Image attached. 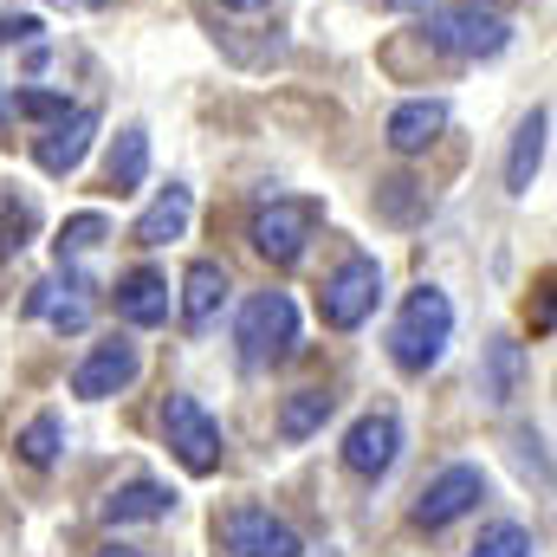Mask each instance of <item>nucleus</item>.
<instances>
[{"instance_id": "obj_1", "label": "nucleus", "mask_w": 557, "mask_h": 557, "mask_svg": "<svg viewBox=\"0 0 557 557\" xmlns=\"http://www.w3.org/2000/svg\"><path fill=\"white\" fill-rule=\"evenodd\" d=\"M447 337H454V305H447V292H441V285H416L409 305H403V318H396V331H389L396 370H403V376H428V370L441 363Z\"/></svg>"}, {"instance_id": "obj_14", "label": "nucleus", "mask_w": 557, "mask_h": 557, "mask_svg": "<svg viewBox=\"0 0 557 557\" xmlns=\"http://www.w3.org/2000/svg\"><path fill=\"white\" fill-rule=\"evenodd\" d=\"M188 214H195V195L182 188V182H169L149 208H143V221H137V247H169V240H182L188 234Z\"/></svg>"}, {"instance_id": "obj_21", "label": "nucleus", "mask_w": 557, "mask_h": 557, "mask_svg": "<svg viewBox=\"0 0 557 557\" xmlns=\"http://www.w3.org/2000/svg\"><path fill=\"white\" fill-rule=\"evenodd\" d=\"M13 447H20V460H26V467H52V460H59V447H65V428H59V416H33L26 428H20V441H13Z\"/></svg>"}, {"instance_id": "obj_12", "label": "nucleus", "mask_w": 557, "mask_h": 557, "mask_svg": "<svg viewBox=\"0 0 557 557\" xmlns=\"http://www.w3.org/2000/svg\"><path fill=\"white\" fill-rule=\"evenodd\" d=\"M441 131H447V104H441V98H409V104H396L389 124H383V137H389L396 156H421Z\"/></svg>"}, {"instance_id": "obj_30", "label": "nucleus", "mask_w": 557, "mask_h": 557, "mask_svg": "<svg viewBox=\"0 0 557 557\" xmlns=\"http://www.w3.org/2000/svg\"><path fill=\"white\" fill-rule=\"evenodd\" d=\"M98 557H143V552H131V545H104Z\"/></svg>"}, {"instance_id": "obj_27", "label": "nucleus", "mask_w": 557, "mask_h": 557, "mask_svg": "<svg viewBox=\"0 0 557 557\" xmlns=\"http://www.w3.org/2000/svg\"><path fill=\"white\" fill-rule=\"evenodd\" d=\"M39 33V20L33 13H0V46H26Z\"/></svg>"}, {"instance_id": "obj_31", "label": "nucleus", "mask_w": 557, "mask_h": 557, "mask_svg": "<svg viewBox=\"0 0 557 557\" xmlns=\"http://www.w3.org/2000/svg\"><path fill=\"white\" fill-rule=\"evenodd\" d=\"M383 7H396V13H409V7H428V0H383Z\"/></svg>"}, {"instance_id": "obj_17", "label": "nucleus", "mask_w": 557, "mask_h": 557, "mask_svg": "<svg viewBox=\"0 0 557 557\" xmlns=\"http://www.w3.org/2000/svg\"><path fill=\"white\" fill-rule=\"evenodd\" d=\"M221 305H227V273H221L214 260H195V267L182 273V324L201 331V324H214Z\"/></svg>"}, {"instance_id": "obj_22", "label": "nucleus", "mask_w": 557, "mask_h": 557, "mask_svg": "<svg viewBox=\"0 0 557 557\" xmlns=\"http://www.w3.org/2000/svg\"><path fill=\"white\" fill-rule=\"evenodd\" d=\"M33 311L52 318V331H85V324H91V298H85V292H78V298H59V285H39V292H33Z\"/></svg>"}, {"instance_id": "obj_18", "label": "nucleus", "mask_w": 557, "mask_h": 557, "mask_svg": "<svg viewBox=\"0 0 557 557\" xmlns=\"http://www.w3.org/2000/svg\"><path fill=\"white\" fill-rule=\"evenodd\" d=\"M331 409H337V396H324V389H298V396L278 403V434H285V441H311V434L331 421Z\"/></svg>"}, {"instance_id": "obj_15", "label": "nucleus", "mask_w": 557, "mask_h": 557, "mask_svg": "<svg viewBox=\"0 0 557 557\" xmlns=\"http://www.w3.org/2000/svg\"><path fill=\"white\" fill-rule=\"evenodd\" d=\"M175 512V493L162 480H131L104 499V525H149V519H169Z\"/></svg>"}, {"instance_id": "obj_33", "label": "nucleus", "mask_w": 557, "mask_h": 557, "mask_svg": "<svg viewBox=\"0 0 557 557\" xmlns=\"http://www.w3.org/2000/svg\"><path fill=\"white\" fill-rule=\"evenodd\" d=\"M0 124H7V85H0Z\"/></svg>"}, {"instance_id": "obj_23", "label": "nucleus", "mask_w": 557, "mask_h": 557, "mask_svg": "<svg viewBox=\"0 0 557 557\" xmlns=\"http://www.w3.org/2000/svg\"><path fill=\"white\" fill-rule=\"evenodd\" d=\"M111 240V227H104V214H72L65 227H59V260H78V253H91V247H104Z\"/></svg>"}, {"instance_id": "obj_32", "label": "nucleus", "mask_w": 557, "mask_h": 557, "mask_svg": "<svg viewBox=\"0 0 557 557\" xmlns=\"http://www.w3.org/2000/svg\"><path fill=\"white\" fill-rule=\"evenodd\" d=\"M52 7H104V0H52Z\"/></svg>"}, {"instance_id": "obj_5", "label": "nucleus", "mask_w": 557, "mask_h": 557, "mask_svg": "<svg viewBox=\"0 0 557 557\" xmlns=\"http://www.w3.org/2000/svg\"><path fill=\"white\" fill-rule=\"evenodd\" d=\"M376 298H383V267H376L370 253H350L337 273L324 278L318 311H324V324H331V331H357V324L376 311Z\"/></svg>"}, {"instance_id": "obj_13", "label": "nucleus", "mask_w": 557, "mask_h": 557, "mask_svg": "<svg viewBox=\"0 0 557 557\" xmlns=\"http://www.w3.org/2000/svg\"><path fill=\"white\" fill-rule=\"evenodd\" d=\"M117 318H124V324H137V331L162 324V318H169V278L156 273V267L124 273V278H117Z\"/></svg>"}, {"instance_id": "obj_20", "label": "nucleus", "mask_w": 557, "mask_h": 557, "mask_svg": "<svg viewBox=\"0 0 557 557\" xmlns=\"http://www.w3.org/2000/svg\"><path fill=\"white\" fill-rule=\"evenodd\" d=\"M143 169H149V137L143 131H124V137L111 143V162H104V182L117 188V195H131L143 182Z\"/></svg>"}, {"instance_id": "obj_16", "label": "nucleus", "mask_w": 557, "mask_h": 557, "mask_svg": "<svg viewBox=\"0 0 557 557\" xmlns=\"http://www.w3.org/2000/svg\"><path fill=\"white\" fill-rule=\"evenodd\" d=\"M545 137H552V111L539 104V111L519 124L512 162H506V195H532V182H539V169H545Z\"/></svg>"}, {"instance_id": "obj_25", "label": "nucleus", "mask_w": 557, "mask_h": 557, "mask_svg": "<svg viewBox=\"0 0 557 557\" xmlns=\"http://www.w3.org/2000/svg\"><path fill=\"white\" fill-rule=\"evenodd\" d=\"M26 234H33V208L13 201V195H0V260H13L26 247Z\"/></svg>"}, {"instance_id": "obj_8", "label": "nucleus", "mask_w": 557, "mask_h": 557, "mask_svg": "<svg viewBox=\"0 0 557 557\" xmlns=\"http://www.w3.org/2000/svg\"><path fill=\"white\" fill-rule=\"evenodd\" d=\"M486 499V473L480 467H441L428 486H421V499H416V525H428V532H441V525H454V519H467L473 506Z\"/></svg>"}, {"instance_id": "obj_19", "label": "nucleus", "mask_w": 557, "mask_h": 557, "mask_svg": "<svg viewBox=\"0 0 557 557\" xmlns=\"http://www.w3.org/2000/svg\"><path fill=\"white\" fill-rule=\"evenodd\" d=\"M519 383H525V350L512 344V337H499L493 350H486V403H512L519 396Z\"/></svg>"}, {"instance_id": "obj_2", "label": "nucleus", "mask_w": 557, "mask_h": 557, "mask_svg": "<svg viewBox=\"0 0 557 557\" xmlns=\"http://www.w3.org/2000/svg\"><path fill=\"white\" fill-rule=\"evenodd\" d=\"M162 441H169V454H175L195 480H208V473L221 467V454H227L221 421L208 416L195 396H169V403H162Z\"/></svg>"}, {"instance_id": "obj_7", "label": "nucleus", "mask_w": 557, "mask_h": 557, "mask_svg": "<svg viewBox=\"0 0 557 557\" xmlns=\"http://www.w3.org/2000/svg\"><path fill=\"white\" fill-rule=\"evenodd\" d=\"M428 33H434L441 52H460V59H493V52H506V39H512V26H506L499 13H486V7H441V13L428 20Z\"/></svg>"}, {"instance_id": "obj_3", "label": "nucleus", "mask_w": 557, "mask_h": 557, "mask_svg": "<svg viewBox=\"0 0 557 557\" xmlns=\"http://www.w3.org/2000/svg\"><path fill=\"white\" fill-rule=\"evenodd\" d=\"M318 227H324V201H267V208L253 214L247 240H253V253H260V260L292 267V260L311 247V234H318Z\"/></svg>"}, {"instance_id": "obj_26", "label": "nucleus", "mask_w": 557, "mask_h": 557, "mask_svg": "<svg viewBox=\"0 0 557 557\" xmlns=\"http://www.w3.org/2000/svg\"><path fill=\"white\" fill-rule=\"evenodd\" d=\"M13 111H20V117H33V124H52V117H65L72 104H65L59 91H20V98H13Z\"/></svg>"}, {"instance_id": "obj_24", "label": "nucleus", "mask_w": 557, "mask_h": 557, "mask_svg": "<svg viewBox=\"0 0 557 557\" xmlns=\"http://www.w3.org/2000/svg\"><path fill=\"white\" fill-rule=\"evenodd\" d=\"M473 557H532V532H525L519 519H499V525H486V532H480Z\"/></svg>"}, {"instance_id": "obj_9", "label": "nucleus", "mask_w": 557, "mask_h": 557, "mask_svg": "<svg viewBox=\"0 0 557 557\" xmlns=\"http://www.w3.org/2000/svg\"><path fill=\"white\" fill-rule=\"evenodd\" d=\"M143 370L137 344L131 337H111V344H98L78 370H72V396H85V403H104V396H117V389H131Z\"/></svg>"}, {"instance_id": "obj_28", "label": "nucleus", "mask_w": 557, "mask_h": 557, "mask_svg": "<svg viewBox=\"0 0 557 557\" xmlns=\"http://www.w3.org/2000/svg\"><path fill=\"white\" fill-rule=\"evenodd\" d=\"M383 188H389V214H409L416 208V195H409L416 182H383Z\"/></svg>"}, {"instance_id": "obj_10", "label": "nucleus", "mask_w": 557, "mask_h": 557, "mask_svg": "<svg viewBox=\"0 0 557 557\" xmlns=\"http://www.w3.org/2000/svg\"><path fill=\"white\" fill-rule=\"evenodd\" d=\"M396 454H403V421L396 416L350 421V434H344V467H350L357 480H383V473L396 467Z\"/></svg>"}, {"instance_id": "obj_4", "label": "nucleus", "mask_w": 557, "mask_h": 557, "mask_svg": "<svg viewBox=\"0 0 557 557\" xmlns=\"http://www.w3.org/2000/svg\"><path fill=\"white\" fill-rule=\"evenodd\" d=\"M234 337H240L247 363H285L292 344H298V305H292L285 292H260V298H247Z\"/></svg>"}, {"instance_id": "obj_29", "label": "nucleus", "mask_w": 557, "mask_h": 557, "mask_svg": "<svg viewBox=\"0 0 557 557\" xmlns=\"http://www.w3.org/2000/svg\"><path fill=\"white\" fill-rule=\"evenodd\" d=\"M221 7H240V13H273V0H221Z\"/></svg>"}, {"instance_id": "obj_6", "label": "nucleus", "mask_w": 557, "mask_h": 557, "mask_svg": "<svg viewBox=\"0 0 557 557\" xmlns=\"http://www.w3.org/2000/svg\"><path fill=\"white\" fill-rule=\"evenodd\" d=\"M214 539H221V552L227 557H305V539L273 519L267 506H234L221 525H214Z\"/></svg>"}, {"instance_id": "obj_11", "label": "nucleus", "mask_w": 557, "mask_h": 557, "mask_svg": "<svg viewBox=\"0 0 557 557\" xmlns=\"http://www.w3.org/2000/svg\"><path fill=\"white\" fill-rule=\"evenodd\" d=\"M91 131H98V117L72 104L65 117H52V124H46V137L33 143V162H39L46 175H72V169L85 162V149H91Z\"/></svg>"}]
</instances>
